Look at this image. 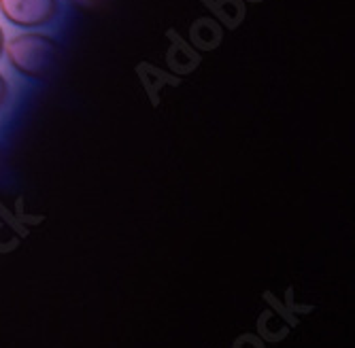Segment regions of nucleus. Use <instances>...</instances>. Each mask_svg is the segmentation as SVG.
I'll list each match as a JSON object with an SVG mask.
<instances>
[{
  "label": "nucleus",
  "mask_w": 355,
  "mask_h": 348,
  "mask_svg": "<svg viewBox=\"0 0 355 348\" xmlns=\"http://www.w3.org/2000/svg\"><path fill=\"white\" fill-rule=\"evenodd\" d=\"M7 98H9V85H7V79L0 75V107L5 104Z\"/></svg>",
  "instance_id": "7ed1b4c3"
},
{
  "label": "nucleus",
  "mask_w": 355,
  "mask_h": 348,
  "mask_svg": "<svg viewBox=\"0 0 355 348\" xmlns=\"http://www.w3.org/2000/svg\"><path fill=\"white\" fill-rule=\"evenodd\" d=\"M3 49H5V33H3V28H0V55H3Z\"/></svg>",
  "instance_id": "20e7f679"
},
{
  "label": "nucleus",
  "mask_w": 355,
  "mask_h": 348,
  "mask_svg": "<svg viewBox=\"0 0 355 348\" xmlns=\"http://www.w3.org/2000/svg\"><path fill=\"white\" fill-rule=\"evenodd\" d=\"M3 53H7V59L19 75L41 81L55 73L60 59V45L47 35L28 33L17 35L11 41H5Z\"/></svg>",
  "instance_id": "f257e3e1"
},
{
  "label": "nucleus",
  "mask_w": 355,
  "mask_h": 348,
  "mask_svg": "<svg viewBox=\"0 0 355 348\" xmlns=\"http://www.w3.org/2000/svg\"><path fill=\"white\" fill-rule=\"evenodd\" d=\"M58 11V0H0V13L19 28H41L49 24Z\"/></svg>",
  "instance_id": "f03ea898"
}]
</instances>
